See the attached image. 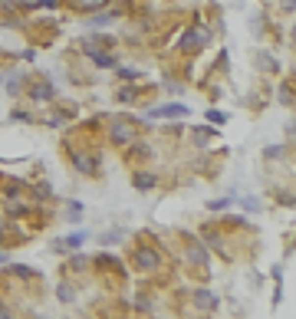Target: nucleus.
<instances>
[{"mask_svg":"<svg viewBox=\"0 0 296 319\" xmlns=\"http://www.w3.org/2000/svg\"><path fill=\"white\" fill-rule=\"evenodd\" d=\"M208 119H211V122H220V125H224V122H227V115H224V112H217V109H211V112H208Z\"/></svg>","mask_w":296,"mask_h":319,"instance_id":"obj_6","label":"nucleus"},{"mask_svg":"<svg viewBox=\"0 0 296 319\" xmlns=\"http://www.w3.org/2000/svg\"><path fill=\"white\" fill-rule=\"evenodd\" d=\"M135 185H138V187H152L155 178H152V175H138V178H135Z\"/></svg>","mask_w":296,"mask_h":319,"instance_id":"obj_5","label":"nucleus"},{"mask_svg":"<svg viewBox=\"0 0 296 319\" xmlns=\"http://www.w3.org/2000/svg\"><path fill=\"white\" fill-rule=\"evenodd\" d=\"M152 115L155 119H158V115H188V109L185 106H161V109H155Z\"/></svg>","mask_w":296,"mask_h":319,"instance_id":"obj_2","label":"nucleus"},{"mask_svg":"<svg viewBox=\"0 0 296 319\" xmlns=\"http://www.w3.org/2000/svg\"><path fill=\"white\" fill-rule=\"evenodd\" d=\"M194 303H197V306H204V309H214V306H217V296H214V293H208V290H197V293H194Z\"/></svg>","mask_w":296,"mask_h":319,"instance_id":"obj_1","label":"nucleus"},{"mask_svg":"<svg viewBox=\"0 0 296 319\" xmlns=\"http://www.w3.org/2000/svg\"><path fill=\"white\" fill-rule=\"evenodd\" d=\"M53 96V86H36L33 89V99H50Z\"/></svg>","mask_w":296,"mask_h":319,"instance_id":"obj_4","label":"nucleus"},{"mask_svg":"<svg viewBox=\"0 0 296 319\" xmlns=\"http://www.w3.org/2000/svg\"><path fill=\"white\" fill-rule=\"evenodd\" d=\"M89 53H92V59H96L99 66H115V59H112V56H102V53H96V50H89Z\"/></svg>","mask_w":296,"mask_h":319,"instance_id":"obj_3","label":"nucleus"},{"mask_svg":"<svg viewBox=\"0 0 296 319\" xmlns=\"http://www.w3.org/2000/svg\"><path fill=\"white\" fill-rule=\"evenodd\" d=\"M3 260H7V257H3V253H0V264H3Z\"/></svg>","mask_w":296,"mask_h":319,"instance_id":"obj_7","label":"nucleus"}]
</instances>
